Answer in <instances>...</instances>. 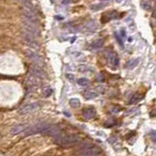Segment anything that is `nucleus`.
Masks as SVG:
<instances>
[{"label":"nucleus","mask_w":156,"mask_h":156,"mask_svg":"<svg viewBox=\"0 0 156 156\" xmlns=\"http://www.w3.org/2000/svg\"><path fill=\"white\" fill-rule=\"evenodd\" d=\"M96 96V94L94 93V92L92 91H86L85 93H84V97L86 98V99H90V98H94Z\"/></svg>","instance_id":"16"},{"label":"nucleus","mask_w":156,"mask_h":156,"mask_svg":"<svg viewBox=\"0 0 156 156\" xmlns=\"http://www.w3.org/2000/svg\"><path fill=\"white\" fill-rule=\"evenodd\" d=\"M67 77L69 78V80H73V75H71V74H67Z\"/></svg>","instance_id":"20"},{"label":"nucleus","mask_w":156,"mask_h":156,"mask_svg":"<svg viewBox=\"0 0 156 156\" xmlns=\"http://www.w3.org/2000/svg\"><path fill=\"white\" fill-rule=\"evenodd\" d=\"M43 93H44V96H49L51 93H52V89H51L50 87H47V88H45L44 89V91H43Z\"/></svg>","instance_id":"19"},{"label":"nucleus","mask_w":156,"mask_h":156,"mask_svg":"<svg viewBox=\"0 0 156 156\" xmlns=\"http://www.w3.org/2000/svg\"><path fill=\"white\" fill-rule=\"evenodd\" d=\"M26 83L28 84V86L32 87V86H36L38 84V78H36L34 75L30 74V76L28 77V80H26Z\"/></svg>","instance_id":"12"},{"label":"nucleus","mask_w":156,"mask_h":156,"mask_svg":"<svg viewBox=\"0 0 156 156\" xmlns=\"http://www.w3.org/2000/svg\"><path fill=\"white\" fill-rule=\"evenodd\" d=\"M100 153V149L94 146H88L85 148H81L78 151L79 156H97Z\"/></svg>","instance_id":"5"},{"label":"nucleus","mask_w":156,"mask_h":156,"mask_svg":"<svg viewBox=\"0 0 156 156\" xmlns=\"http://www.w3.org/2000/svg\"><path fill=\"white\" fill-rule=\"evenodd\" d=\"M30 74L34 75L36 78H38V79H41V78H44L45 74H44V71H43L42 67H39V66H36V65H34V66L30 67Z\"/></svg>","instance_id":"8"},{"label":"nucleus","mask_w":156,"mask_h":156,"mask_svg":"<svg viewBox=\"0 0 156 156\" xmlns=\"http://www.w3.org/2000/svg\"><path fill=\"white\" fill-rule=\"evenodd\" d=\"M86 28H88L89 30H94L96 28V24L94 23L93 20H89V21L86 23Z\"/></svg>","instance_id":"14"},{"label":"nucleus","mask_w":156,"mask_h":156,"mask_svg":"<svg viewBox=\"0 0 156 156\" xmlns=\"http://www.w3.org/2000/svg\"><path fill=\"white\" fill-rule=\"evenodd\" d=\"M83 117L86 120H91L95 117V110L93 108H86L83 110Z\"/></svg>","instance_id":"10"},{"label":"nucleus","mask_w":156,"mask_h":156,"mask_svg":"<svg viewBox=\"0 0 156 156\" xmlns=\"http://www.w3.org/2000/svg\"><path fill=\"white\" fill-rule=\"evenodd\" d=\"M88 83H89V81H88L86 78H80V79L78 80V84L81 86H86L88 85Z\"/></svg>","instance_id":"17"},{"label":"nucleus","mask_w":156,"mask_h":156,"mask_svg":"<svg viewBox=\"0 0 156 156\" xmlns=\"http://www.w3.org/2000/svg\"><path fill=\"white\" fill-rule=\"evenodd\" d=\"M21 21H22L21 30H24L26 32H30L34 36H36L37 38L40 36V26H39L37 18H28L26 17V16H22Z\"/></svg>","instance_id":"2"},{"label":"nucleus","mask_w":156,"mask_h":156,"mask_svg":"<svg viewBox=\"0 0 156 156\" xmlns=\"http://www.w3.org/2000/svg\"><path fill=\"white\" fill-rule=\"evenodd\" d=\"M26 56L30 58V60L34 63V65L39 66V67L44 66V61H43L42 57H41L35 50H32V49H26Z\"/></svg>","instance_id":"4"},{"label":"nucleus","mask_w":156,"mask_h":156,"mask_svg":"<svg viewBox=\"0 0 156 156\" xmlns=\"http://www.w3.org/2000/svg\"><path fill=\"white\" fill-rule=\"evenodd\" d=\"M21 38H22V41L24 42V44H26V46L30 47L32 49H34V50L35 49L38 50V49L40 48L38 41H37V37L34 36L32 34H30V32H26V30H21Z\"/></svg>","instance_id":"3"},{"label":"nucleus","mask_w":156,"mask_h":156,"mask_svg":"<svg viewBox=\"0 0 156 156\" xmlns=\"http://www.w3.org/2000/svg\"><path fill=\"white\" fill-rule=\"evenodd\" d=\"M102 45H104V40H97L96 42L92 43V44H91V48H94V49L101 48Z\"/></svg>","instance_id":"13"},{"label":"nucleus","mask_w":156,"mask_h":156,"mask_svg":"<svg viewBox=\"0 0 156 156\" xmlns=\"http://www.w3.org/2000/svg\"><path fill=\"white\" fill-rule=\"evenodd\" d=\"M140 99H141V96H139L138 94H135V95L130 99V102H129V104H136V102H138Z\"/></svg>","instance_id":"18"},{"label":"nucleus","mask_w":156,"mask_h":156,"mask_svg":"<svg viewBox=\"0 0 156 156\" xmlns=\"http://www.w3.org/2000/svg\"><path fill=\"white\" fill-rule=\"evenodd\" d=\"M106 58L108 63L112 67H117L119 65V57L117 55V53L113 52V51L108 50L106 52Z\"/></svg>","instance_id":"7"},{"label":"nucleus","mask_w":156,"mask_h":156,"mask_svg":"<svg viewBox=\"0 0 156 156\" xmlns=\"http://www.w3.org/2000/svg\"><path fill=\"white\" fill-rule=\"evenodd\" d=\"M21 5V8H28V9H35L34 4L32 3L30 0H18Z\"/></svg>","instance_id":"11"},{"label":"nucleus","mask_w":156,"mask_h":156,"mask_svg":"<svg viewBox=\"0 0 156 156\" xmlns=\"http://www.w3.org/2000/svg\"><path fill=\"white\" fill-rule=\"evenodd\" d=\"M26 128H28V126H26V125H24V124L16 125V126H13L11 129H10V134H11V135L20 134V133L23 132Z\"/></svg>","instance_id":"9"},{"label":"nucleus","mask_w":156,"mask_h":156,"mask_svg":"<svg viewBox=\"0 0 156 156\" xmlns=\"http://www.w3.org/2000/svg\"><path fill=\"white\" fill-rule=\"evenodd\" d=\"M54 141L60 146L64 148H69V147L75 146L79 142V137L77 135H62L60 134L59 136L55 137Z\"/></svg>","instance_id":"1"},{"label":"nucleus","mask_w":156,"mask_h":156,"mask_svg":"<svg viewBox=\"0 0 156 156\" xmlns=\"http://www.w3.org/2000/svg\"><path fill=\"white\" fill-rule=\"evenodd\" d=\"M41 108V104L39 102H34V104H26L24 106H22L18 113L20 115H26V114H30V113L37 112L39 108Z\"/></svg>","instance_id":"6"},{"label":"nucleus","mask_w":156,"mask_h":156,"mask_svg":"<svg viewBox=\"0 0 156 156\" xmlns=\"http://www.w3.org/2000/svg\"><path fill=\"white\" fill-rule=\"evenodd\" d=\"M69 102H70V106H72V108H78V106H80V102L77 98H71Z\"/></svg>","instance_id":"15"}]
</instances>
